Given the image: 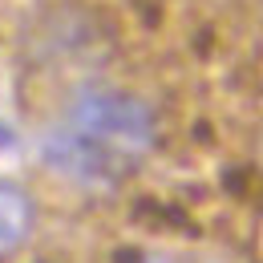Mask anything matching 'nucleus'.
<instances>
[{
  "label": "nucleus",
  "instance_id": "obj_3",
  "mask_svg": "<svg viewBox=\"0 0 263 263\" xmlns=\"http://www.w3.org/2000/svg\"><path fill=\"white\" fill-rule=\"evenodd\" d=\"M138 263H174V259H170V255H142Z\"/></svg>",
  "mask_w": 263,
  "mask_h": 263
},
{
  "label": "nucleus",
  "instance_id": "obj_1",
  "mask_svg": "<svg viewBox=\"0 0 263 263\" xmlns=\"http://www.w3.org/2000/svg\"><path fill=\"white\" fill-rule=\"evenodd\" d=\"M158 146L154 105L122 85L85 81L41 134V162L85 191H114Z\"/></svg>",
  "mask_w": 263,
  "mask_h": 263
},
{
  "label": "nucleus",
  "instance_id": "obj_2",
  "mask_svg": "<svg viewBox=\"0 0 263 263\" xmlns=\"http://www.w3.org/2000/svg\"><path fill=\"white\" fill-rule=\"evenodd\" d=\"M36 231V198L29 186L0 178V263L21 255Z\"/></svg>",
  "mask_w": 263,
  "mask_h": 263
}]
</instances>
